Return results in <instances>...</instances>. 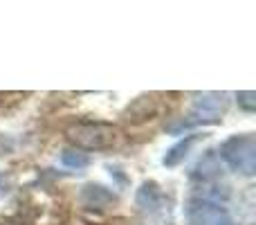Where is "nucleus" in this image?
<instances>
[{
  "instance_id": "nucleus-1",
  "label": "nucleus",
  "mask_w": 256,
  "mask_h": 225,
  "mask_svg": "<svg viewBox=\"0 0 256 225\" xmlns=\"http://www.w3.org/2000/svg\"><path fill=\"white\" fill-rule=\"evenodd\" d=\"M66 137L79 151H104L115 144L117 128L106 122H76L66 128Z\"/></svg>"
},
{
  "instance_id": "nucleus-2",
  "label": "nucleus",
  "mask_w": 256,
  "mask_h": 225,
  "mask_svg": "<svg viewBox=\"0 0 256 225\" xmlns=\"http://www.w3.org/2000/svg\"><path fill=\"white\" fill-rule=\"evenodd\" d=\"M220 160L232 171L252 178L256 173V137L252 133L227 137L220 144Z\"/></svg>"
},
{
  "instance_id": "nucleus-3",
  "label": "nucleus",
  "mask_w": 256,
  "mask_h": 225,
  "mask_svg": "<svg viewBox=\"0 0 256 225\" xmlns=\"http://www.w3.org/2000/svg\"><path fill=\"white\" fill-rule=\"evenodd\" d=\"M186 225H234L230 214L216 203L196 198L186 207Z\"/></svg>"
},
{
  "instance_id": "nucleus-4",
  "label": "nucleus",
  "mask_w": 256,
  "mask_h": 225,
  "mask_svg": "<svg viewBox=\"0 0 256 225\" xmlns=\"http://www.w3.org/2000/svg\"><path fill=\"white\" fill-rule=\"evenodd\" d=\"M227 106H230V99L225 93H198L194 97V113L216 124L220 122V115L227 111Z\"/></svg>"
},
{
  "instance_id": "nucleus-5",
  "label": "nucleus",
  "mask_w": 256,
  "mask_h": 225,
  "mask_svg": "<svg viewBox=\"0 0 256 225\" xmlns=\"http://www.w3.org/2000/svg\"><path fill=\"white\" fill-rule=\"evenodd\" d=\"M79 200L86 209H97V212H102V209H108L117 203V194L112 189H108V187H104V185L88 182V185L81 187Z\"/></svg>"
},
{
  "instance_id": "nucleus-6",
  "label": "nucleus",
  "mask_w": 256,
  "mask_h": 225,
  "mask_svg": "<svg viewBox=\"0 0 256 225\" xmlns=\"http://www.w3.org/2000/svg\"><path fill=\"white\" fill-rule=\"evenodd\" d=\"M135 205L146 214H155L162 205V191H160V185L153 180H144L140 185L135 194Z\"/></svg>"
},
{
  "instance_id": "nucleus-7",
  "label": "nucleus",
  "mask_w": 256,
  "mask_h": 225,
  "mask_svg": "<svg viewBox=\"0 0 256 225\" xmlns=\"http://www.w3.org/2000/svg\"><path fill=\"white\" fill-rule=\"evenodd\" d=\"M158 111V104H155L153 97H148V95H144V97H137L135 102L130 104V106L124 111V117L128 122L132 124H140V122H146V119H150Z\"/></svg>"
},
{
  "instance_id": "nucleus-8",
  "label": "nucleus",
  "mask_w": 256,
  "mask_h": 225,
  "mask_svg": "<svg viewBox=\"0 0 256 225\" xmlns=\"http://www.w3.org/2000/svg\"><path fill=\"white\" fill-rule=\"evenodd\" d=\"M198 140H200V135H184V140H180L178 144H173L162 158L164 167H178L180 162H184V158L189 155L191 146H194Z\"/></svg>"
},
{
  "instance_id": "nucleus-9",
  "label": "nucleus",
  "mask_w": 256,
  "mask_h": 225,
  "mask_svg": "<svg viewBox=\"0 0 256 225\" xmlns=\"http://www.w3.org/2000/svg\"><path fill=\"white\" fill-rule=\"evenodd\" d=\"M200 124H216V122H212V119H204V117H200L198 113H191V115H186V117L176 119V122H171V124H168V126H166V133H173V135H180V133L189 131V128L200 126Z\"/></svg>"
},
{
  "instance_id": "nucleus-10",
  "label": "nucleus",
  "mask_w": 256,
  "mask_h": 225,
  "mask_svg": "<svg viewBox=\"0 0 256 225\" xmlns=\"http://www.w3.org/2000/svg\"><path fill=\"white\" fill-rule=\"evenodd\" d=\"M61 164L68 169H76V171H79V169L88 167L90 158H88V153H84V151H79V149H63L61 151Z\"/></svg>"
},
{
  "instance_id": "nucleus-11",
  "label": "nucleus",
  "mask_w": 256,
  "mask_h": 225,
  "mask_svg": "<svg viewBox=\"0 0 256 225\" xmlns=\"http://www.w3.org/2000/svg\"><path fill=\"white\" fill-rule=\"evenodd\" d=\"M16 189V173L14 171H0V198L9 196Z\"/></svg>"
},
{
  "instance_id": "nucleus-12",
  "label": "nucleus",
  "mask_w": 256,
  "mask_h": 225,
  "mask_svg": "<svg viewBox=\"0 0 256 225\" xmlns=\"http://www.w3.org/2000/svg\"><path fill=\"white\" fill-rule=\"evenodd\" d=\"M236 102H238V106L243 111L252 113L256 108V93L254 90H240V93H236Z\"/></svg>"
},
{
  "instance_id": "nucleus-13",
  "label": "nucleus",
  "mask_w": 256,
  "mask_h": 225,
  "mask_svg": "<svg viewBox=\"0 0 256 225\" xmlns=\"http://www.w3.org/2000/svg\"><path fill=\"white\" fill-rule=\"evenodd\" d=\"M0 225H14V223H0Z\"/></svg>"
}]
</instances>
